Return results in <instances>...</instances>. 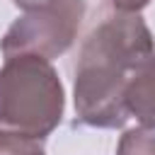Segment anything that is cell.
I'll use <instances>...</instances> for the list:
<instances>
[{
  "mask_svg": "<svg viewBox=\"0 0 155 155\" xmlns=\"http://www.w3.org/2000/svg\"><path fill=\"white\" fill-rule=\"evenodd\" d=\"M116 155H155V133L150 128H131L121 136Z\"/></svg>",
  "mask_w": 155,
  "mask_h": 155,
  "instance_id": "5b68a950",
  "label": "cell"
},
{
  "mask_svg": "<svg viewBox=\"0 0 155 155\" xmlns=\"http://www.w3.org/2000/svg\"><path fill=\"white\" fill-rule=\"evenodd\" d=\"M24 15L17 17L0 39L2 56L34 53L58 58L65 53L85 19V0H12Z\"/></svg>",
  "mask_w": 155,
  "mask_h": 155,
  "instance_id": "3957f363",
  "label": "cell"
},
{
  "mask_svg": "<svg viewBox=\"0 0 155 155\" xmlns=\"http://www.w3.org/2000/svg\"><path fill=\"white\" fill-rule=\"evenodd\" d=\"M65 90L48 58L5 56L0 65V126L44 140L63 119Z\"/></svg>",
  "mask_w": 155,
  "mask_h": 155,
  "instance_id": "7a4b0ae2",
  "label": "cell"
},
{
  "mask_svg": "<svg viewBox=\"0 0 155 155\" xmlns=\"http://www.w3.org/2000/svg\"><path fill=\"white\" fill-rule=\"evenodd\" d=\"M0 155H46L41 140L0 126Z\"/></svg>",
  "mask_w": 155,
  "mask_h": 155,
  "instance_id": "8992f818",
  "label": "cell"
},
{
  "mask_svg": "<svg viewBox=\"0 0 155 155\" xmlns=\"http://www.w3.org/2000/svg\"><path fill=\"white\" fill-rule=\"evenodd\" d=\"M124 102L128 116H136L143 128L155 131V51L128 80Z\"/></svg>",
  "mask_w": 155,
  "mask_h": 155,
  "instance_id": "277c9868",
  "label": "cell"
},
{
  "mask_svg": "<svg viewBox=\"0 0 155 155\" xmlns=\"http://www.w3.org/2000/svg\"><path fill=\"white\" fill-rule=\"evenodd\" d=\"M155 51L140 15H107L85 39L75 65V114L94 128H119L128 119L124 102L133 73Z\"/></svg>",
  "mask_w": 155,
  "mask_h": 155,
  "instance_id": "6da1fadb",
  "label": "cell"
},
{
  "mask_svg": "<svg viewBox=\"0 0 155 155\" xmlns=\"http://www.w3.org/2000/svg\"><path fill=\"white\" fill-rule=\"evenodd\" d=\"M114 12H126V15H140L143 7L150 5V0H109Z\"/></svg>",
  "mask_w": 155,
  "mask_h": 155,
  "instance_id": "52a82bcc",
  "label": "cell"
}]
</instances>
